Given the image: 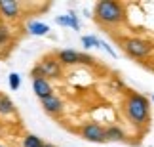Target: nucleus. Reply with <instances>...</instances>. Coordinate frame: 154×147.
<instances>
[{
    "instance_id": "obj_1",
    "label": "nucleus",
    "mask_w": 154,
    "mask_h": 147,
    "mask_svg": "<svg viewBox=\"0 0 154 147\" xmlns=\"http://www.w3.org/2000/svg\"><path fill=\"white\" fill-rule=\"evenodd\" d=\"M126 115L135 128H146L150 122V101L146 96L131 92L126 99Z\"/></svg>"
},
{
    "instance_id": "obj_2",
    "label": "nucleus",
    "mask_w": 154,
    "mask_h": 147,
    "mask_svg": "<svg viewBox=\"0 0 154 147\" xmlns=\"http://www.w3.org/2000/svg\"><path fill=\"white\" fill-rule=\"evenodd\" d=\"M95 21L99 25H120L126 19V8L116 0H101L95 4Z\"/></svg>"
},
{
    "instance_id": "obj_3",
    "label": "nucleus",
    "mask_w": 154,
    "mask_h": 147,
    "mask_svg": "<svg viewBox=\"0 0 154 147\" xmlns=\"http://www.w3.org/2000/svg\"><path fill=\"white\" fill-rule=\"evenodd\" d=\"M31 75H32V78L34 76H44L46 80H59L63 76V67L59 65L55 56H44L36 63V67L31 71Z\"/></svg>"
},
{
    "instance_id": "obj_4",
    "label": "nucleus",
    "mask_w": 154,
    "mask_h": 147,
    "mask_svg": "<svg viewBox=\"0 0 154 147\" xmlns=\"http://www.w3.org/2000/svg\"><path fill=\"white\" fill-rule=\"evenodd\" d=\"M122 48L129 57L143 59V57H149L152 54L154 46H152V42H149V40H145V38H126L122 42Z\"/></svg>"
},
{
    "instance_id": "obj_5",
    "label": "nucleus",
    "mask_w": 154,
    "mask_h": 147,
    "mask_svg": "<svg viewBox=\"0 0 154 147\" xmlns=\"http://www.w3.org/2000/svg\"><path fill=\"white\" fill-rule=\"evenodd\" d=\"M55 59L59 61V65L61 67H70V65H80V63H88V65H91L93 63V57L88 56V54H80V52L76 50H59L55 54Z\"/></svg>"
},
{
    "instance_id": "obj_6",
    "label": "nucleus",
    "mask_w": 154,
    "mask_h": 147,
    "mask_svg": "<svg viewBox=\"0 0 154 147\" xmlns=\"http://www.w3.org/2000/svg\"><path fill=\"white\" fill-rule=\"evenodd\" d=\"M80 138L91 143H103L105 142V128L97 122H88L80 128Z\"/></svg>"
},
{
    "instance_id": "obj_7",
    "label": "nucleus",
    "mask_w": 154,
    "mask_h": 147,
    "mask_svg": "<svg viewBox=\"0 0 154 147\" xmlns=\"http://www.w3.org/2000/svg\"><path fill=\"white\" fill-rule=\"evenodd\" d=\"M40 103H42V109L46 111L48 115L51 117H59L65 111V103H63V99L59 97V96H50V97H44V99H40Z\"/></svg>"
},
{
    "instance_id": "obj_8",
    "label": "nucleus",
    "mask_w": 154,
    "mask_h": 147,
    "mask_svg": "<svg viewBox=\"0 0 154 147\" xmlns=\"http://www.w3.org/2000/svg\"><path fill=\"white\" fill-rule=\"evenodd\" d=\"M32 92L38 99H44V97H50L53 96V86L50 80H46L44 76H34L32 78Z\"/></svg>"
},
{
    "instance_id": "obj_9",
    "label": "nucleus",
    "mask_w": 154,
    "mask_h": 147,
    "mask_svg": "<svg viewBox=\"0 0 154 147\" xmlns=\"http://www.w3.org/2000/svg\"><path fill=\"white\" fill-rule=\"evenodd\" d=\"M21 15V8L15 0H0V17L8 21H14Z\"/></svg>"
},
{
    "instance_id": "obj_10",
    "label": "nucleus",
    "mask_w": 154,
    "mask_h": 147,
    "mask_svg": "<svg viewBox=\"0 0 154 147\" xmlns=\"http://www.w3.org/2000/svg\"><path fill=\"white\" fill-rule=\"evenodd\" d=\"M105 142H112V143H116V142H126V132H124L120 126L110 124V126L105 128Z\"/></svg>"
},
{
    "instance_id": "obj_11",
    "label": "nucleus",
    "mask_w": 154,
    "mask_h": 147,
    "mask_svg": "<svg viewBox=\"0 0 154 147\" xmlns=\"http://www.w3.org/2000/svg\"><path fill=\"white\" fill-rule=\"evenodd\" d=\"M15 113H17L15 103L11 101L8 96H4V94H2V97H0V117L8 119V117H14Z\"/></svg>"
},
{
    "instance_id": "obj_12",
    "label": "nucleus",
    "mask_w": 154,
    "mask_h": 147,
    "mask_svg": "<svg viewBox=\"0 0 154 147\" xmlns=\"http://www.w3.org/2000/svg\"><path fill=\"white\" fill-rule=\"evenodd\" d=\"M55 23L57 25H61V27H70V29H74V31H80V23H78V17H76L72 11L67 15H59L55 17Z\"/></svg>"
},
{
    "instance_id": "obj_13",
    "label": "nucleus",
    "mask_w": 154,
    "mask_h": 147,
    "mask_svg": "<svg viewBox=\"0 0 154 147\" xmlns=\"http://www.w3.org/2000/svg\"><path fill=\"white\" fill-rule=\"evenodd\" d=\"M27 31L31 34H34V37H46V34L50 33V27L42 21H29Z\"/></svg>"
},
{
    "instance_id": "obj_14",
    "label": "nucleus",
    "mask_w": 154,
    "mask_h": 147,
    "mask_svg": "<svg viewBox=\"0 0 154 147\" xmlns=\"http://www.w3.org/2000/svg\"><path fill=\"white\" fill-rule=\"evenodd\" d=\"M23 147H44V142L40 139L38 136H34V134H27L25 138H23Z\"/></svg>"
},
{
    "instance_id": "obj_15",
    "label": "nucleus",
    "mask_w": 154,
    "mask_h": 147,
    "mask_svg": "<svg viewBox=\"0 0 154 147\" xmlns=\"http://www.w3.org/2000/svg\"><path fill=\"white\" fill-rule=\"evenodd\" d=\"M10 38H11V31H10V27L6 25L4 21H0V48L8 44V42H10Z\"/></svg>"
},
{
    "instance_id": "obj_16",
    "label": "nucleus",
    "mask_w": 154,
    "mask_h": 147,
    "mask_svg": "<svg viewBox=\"0 0 154 147\" xmlns=\"http://www.w3.org/2000/svg\"><path fill=\"white\" fill-rule=\"evenodd\" d=\"M82 46H84L86 50L97 48V46H101V40H99L97 37H82Z\"/></svg>"
},
{
    "instance_id": "obj_17",
    "label": "nucleus",
    "mask_w": 154,
    "mask_h": 147,
    "mask_svg": "<svg viewBox=\"0 0 154 147\" xmlns=\"http://www.w3.org/2000/svg\"><path fill=\"white\" fill-rule=\"evenodd\" d=\"M8 82H10V88H11V90H19V86H21V76L17 75V73H10Z\"/></svg>"
},
{
    "instance_id": "obj_18",
    "label": "nucleus",
    "mask_w": 154,
    "mask_h": 147,
    "mask_svg": "<svg viewBox=\"0 0 154 147\" xmlns=\"http://www.w3.org/2000/svg\"><path fill=\"white\" fill-rule=\"evenodd\" d=\"M44 147H55V145H51V143H44Z\"/></svg>"
},
{
    "instance_id": "obj_19",
    "label": "nucleus",
    "mask_w": 154,
    "mask_h": 147,
    "mask_svg": "<svg viewBox=\"0 0 154 147\" xmlns=\"http://www.w3.org/2000/svg\"><path fill=\"white\" fill-rule=\"evenodd\" d=\"M150 99H152V101H154V94H152V97H150Z\"/></svg>"
},
{
    "instance_id": "obj_20",
    "label": "nucleus",
    "mask_w": 154,
    "mask_h": 147,
    "mask_svg": "<svg viewBox=\"0 0 154 147\" xmlns=\"http://www.w3.org/2000/svg\"><path fill=\"white\" fill-rule=\"evenodd\" d=\"M0 147H6V145H2V143H0Z\"/></svg>"
},
{
    "instance_id": "obj_21",
    "label": "nucleus",
    "mask_w": 154,
    "mask_h": 147,
    "mask_svg": "<svg viewBox=\"0 0 154 147\" xmlns=\"http://www.w3.org/2000/svg\"><path fill=\"white\" fill-rule=\"evenodd\" d=\"M0 97H2V92H0Z\"/></svg>"
}]
</instances>
